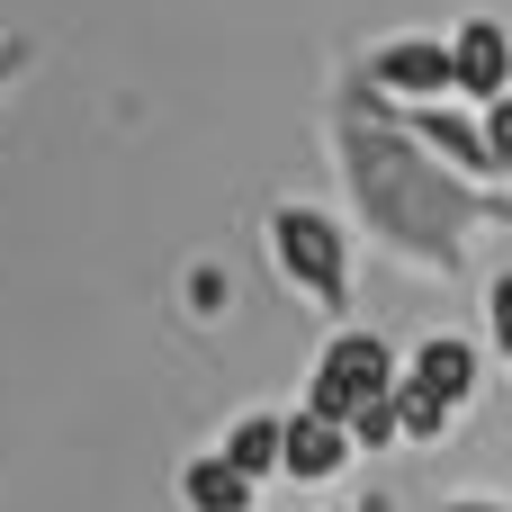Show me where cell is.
Listing matches in <instances>:
<instances>
[{"instance_id":"obj_12","label":"cell","mask_w":512,"mask_h":512,"mask_svg":"<svg viewBox=\"0 0 512 512\" xmlns=\"http://www.w3.org/2000/svg\"><path fill=\"white\" fill-rule=\"evenodd\" d=\"M342 423H351V441H360V450H387V441H405V432H396V387H387V396H360Z\"/></svg>"},{"instance_id":"obj_15","label":"cell","mask_w":512,"mask_h":512,"mask_svg":"<svg viewBox=\"0 0 512 512\" xmlns=\"http://www.w3.org/2000/svg\"><path fill=\"white\" fill-rule=\"evenodd\" d=\"M189 306L198 315H225V270H189Z\"/></svg>"},{"instance_id":"obj_2","label":"cell","mask_w":512,"mask_h":512,"mask_svg":"<svg viewBox=\"0 0 512 512\" xmlns=\"http://www.w3.org/2000/svg\"><path fill=\"white\" fill-rule=\"evenodd\" d=\"M270 252H279V270L315 297V315H342V306H351V234H342L324 207H306V198L270 207Z\"/></svg>"},{"instance_id":"obj_6","label":"cell","mask_w":512,"mask_h":512,"mask_svg":"<svg viewBox=\"0 0 512 512\" xmlns=\"http://www.w3.org/2000/svg\"><path fill=\"white\" fill-rule=\"evenodd\" d=\"M405 135H414L423 153H441L459 180H495V153H486V117H459V108H441V99H414Z\"/></svg>"},{"instance_id":"obj_16","label":"cell","mask_w":512,"mask_h":512,"mask_svg":"<svg viewBox=\"0 0 512 512\" xmlns=\"http://www.w3.org/2000/svg\"><path fill=\"white\" fill-rule=\"evenodd\" d=\"M18 72H27V45H18V36H9V45H0V90H9V81H18Z\"/></svg>"},{"instance_id":"obj_14","label":"cell","mask_w":512,"mask_h":512,"mask_svg":"<svg viewBox=\"0 0 512 512\" xmlns=\"http://www.w3.org/2000/svg\"><path fill=\"white\" fill-rule=\"evenodd\" d=\"M486 324H495V351H504V369H512V270L486 288Z\"/></svg>"},{"instance_id":"obj_10","label":"cell","mask_w":512,"mask_h":512,"mask_svg":"<svg viewBox=\"0 0 512 512\" xmlns=\"http://www.w3.org/2000/svg\"><path fill=\"white\" fill-rule=\"evenodd\" d=\"M279 432H288V414H234L216 450H225L243 477H279Z\"/></svg>"},{"instance_id":"obj_17","label":"cell","mask_w":512,"mask_h":512,"mask_svg":"<svg viewBox=\"0 0 512 512\" xmlns=\"http://www.w3.org/2000/svg\"><path fill=\"white\" fill-rule=\"evenodd\" d=\"M441 512H512V504H495V495H459V504H441Z\"/></svg>"},{"instance_id":"obj_11","label":"cell","mask_w":512,"mask_h":512,"mask_svg":"<svg viewBox=\"0 0 512 512\" xmlns=\"http://www.w3.org/2000/svg\"><path fill=\"white\" fill-rule=\"evenodd\" d=\"M450 423H459V405H441L423 378H396V432H405V441H441Z\"/></svg>"},{"instance_id":"obj_9","label":"cell","mask_w":512,"mask_h":512,"mask_svg":"<svg viewBox=\"0 0 512 512\" xmlns=\"http://www.w3.org/2000/svg\"><path fill=\"white\" fill-rule=\"evenodd\" d=\"M252 486H261V477H243L225 450H198V459L180 468V504L189 512H252Z\"/></svg>"},{"instance_id":"obj_3","label":"cell","mask_w":512,"mask_h":512,"mask_svg":"<svg viewBox=\"0 0 512 512\" xmlns=\"http://www.w3.org/2000/svg\"><path fill=\"white\" fill-rule=\"evenodd\" d=\"M405 378V360H396V342L387 333H360V324H342L324 351H315V378H306V405L315 414H351L360 396H387Z\"/></svg>"},{"instance_id":"obj_1","label":"cell","mask_w":512,"mask_h":512,"mask_svg":"<svg viewBox=\"0 0 512 512\" xmlns=\"http://www.w3.org/2000/svg\"><path fill=\"white\" fill-rule=\"evenodd\" d=\"M342 153H351V180H360L369 225H378L396 252L432 261V270H450V261H459V234H468L477 216H495V198L477 207L450 162H423V153H414V135H387L378 108H369V90H360L351 117H342Z\"/></svg>"},{"instance_id":"obj_13","label":"cell","mask_w":512,"mask_h":512,"mask_svg":"<svg viewBox=\"0 0 512 512\" xmlns=\"http://www.w3.org/2000/svg\"><path fill=\"white\" fill-rule=\"evenodd\" d=\"M486 153H495V180H512V90L486 99Z\"/></svg>"},{"instance_id":"obj_7","label":"cell","mask_w":512,"mask_h":512,"mask_svg":"<svg viewBox=\"0 0 512 512\" xmlns=\"http://www.w3.org/2000/svg\"><path fill=\"white\" fill-rule=\"evenodd\" d=\"M450 81H459V99H495V90H512L504 18H459V36H450Z\"/></svg>"},{"instance_id":"obj_4","label":"cell","mask_w":512,"mask_h":512,"mask_svg":"<svg viewBox=\"0 0 512 512\" xmlns=\"http://www.w3.org/2000/svg\"><path fill=\"white\" fill-rule=\"evenodd\" d=\"M351 459H360V441H351V423H342V414H315V405H297V414H288V432H279V477L324 486V477H342Z\"/></svg>"},{"instance_id":"obj_18","label":"cell","mask_w":512,"mask_h":512,"mask_svg":"<svg viewBox=\"0 0 512 512\" xmlns=\"http://www.w3.org/2000/svg\"><path fill=\"white\" fill-rule=\"evenodd\" d=\"M342 512H396V504H387V495H360V504H342Z\"/></svg>"},{"instance_id":"obj_5","label":"cell","mask_w":512,"mask_h":512,"mask_svg":"<svg viewBox=\"0 0 512 512\" xmlns=\"http://www.w3.org/2000/svg\"><path fill=\"white\" fill-rule=\"evenodd\" d=\"M369 90H396V99H450V36H396L369 54Z\"/></svg>"},{"instance_id":"obj_8","label":"cell","mask_w":512,"mask_h":512,"mask_svg":"<svg viewBox=\"0 0 512 512\" xmlns=\"http://www.w3.org/2000/svg\"><path fill=\"white\" fill-rule=\"evenodd\" d=\"M405 378H423L441 405H459V414H468V396L486 387V360H477V342H459V333H432V342H414Z\"/></svg>"}]
</instances>
